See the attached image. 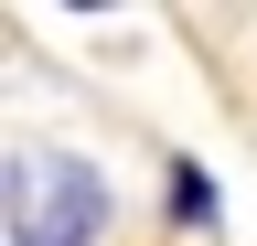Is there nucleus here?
Returning <instances> with one entry per match:
<instances>
[{"mask_svg": "<svg viewBox=\"0 0 257 246\" xmlns=\"http://www.w3.org/2000/svg\"><path fill=\"white\" fill-rule=\"evenodd\" d=\"M172 214H182V225H214V182H204V171H193V161L172 171Z\"/></svg>", "mask_w": 257, "mask_h": 246, "instance_id": "f03ea898", "label": "nucleus"}, {"mask_svg": "<svg viewBox=\"0 0 257 246\" xmlns=\"http://www.w3.org/2000/svg\"><path fill=\"white\" fill-rule=\"evenodd\" d=\"M107 225V182L75 150H22L11 161V246H96Z\"/></svg>", "mask_w": 257, "mask_h": 246, "instance_id": "f257e3e1", "label": "nucleus"}]
</instances>
